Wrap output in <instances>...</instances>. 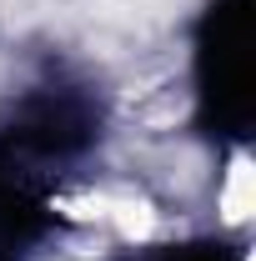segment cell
<instances>
[{
	"label": "cell",
	"mask_w": 256,
	"mask_h": 261,
	"mask_svg": "<svg viewBox=\"0 0 256 261\" xmlns=\"http://www.w3.org/2000/svg\"><path fill=\"white\" fill-rule=\"evenodd\" d=\"M111 141L96 81L45 70L0 106V261H45L65 236V196Z\"/></svg>",
	"instance_id": "cell-1"
},
{
	"label": "cell",
	"mask_w": 256,
	"mask_h": 261,
	"mask_svg": "<svg viewBox=\"0 0 256 261\" xmlns=\"http://www.w3.org/2000/svg\"><path fill=\"white\" fill-rule=\"evenodd\" d=\"M246 10L241 0H201L186 35V106L191 130L216 151L246 141Z\"/></svg>",
	"instance_id": "cell-2"
},
{
	"label": "cell",
	"mask_w": 256,
	"mask_h": 261,
	"mask_svg": "<svg viewBox=\"0 0 256 261\" xmlns=\"http://www.w3.org/2000/svg\"><path fill=\"white\" fill-rule=\"evenodd\" d=\"M111 261H246V251L216 236H181V241H156V246H131Z\"/></svg>",
	"instance_id": "cell-3"
}]
</instances>
